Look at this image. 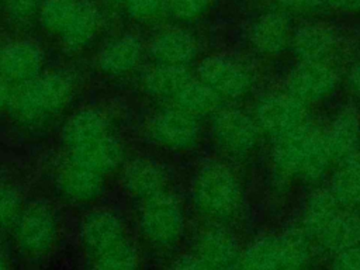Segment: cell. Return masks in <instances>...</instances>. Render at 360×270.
<instances>
[{
    "mask_svg": "<svg viewBox=\"0 0 360 270\" xmlns=\"http://www.w3.org/2000/svg\"><path fill=\"white\" fill-rule=\"evenodd\" d=\"M270 160L280 179L304 183L321 180L333 163L323 128L311 121L281 138L273 139Z\"/></svg>",
    "mask_w": 360,
    "mask_h": 270,
    "instance_id": "obj_1",
    "label": "cell"
},
{
    "mask_svg": "<svg viewBox=\"0 0 360 270\" xmlns=\"http://www.w3.org/2000/svg\"><path fill=\"white\" fill-rule=\"evenodd\" d=\"M190 195L200 215L214 224H224L239 212L243 190L238 174L229 165L210 160L194 173Z\"/></svg>",
    "mask_w": 360,
    "mask_h": 270,
    "instance_id": "obj_2",
    "label": "cell"
},
{
    "mask_svg": "<svg viewBox=\"0 0 360 270\" xmlns=\"http://www.w3.org/2000/svg\"><path fill=\"white\" fill-rule=\"evenodd\" d=\"M73 90V79L66 72L41 73L35 79L14 86L8 111L21 124H41L69 104Z\"/></svg>",
    "mask_w": 360,
    "mask_h": 270,
    "instance_id": "obj_3",
    "label": "cell"
},
{
    "mask_svg": "<svg viewBox=\"0 0 360 270\" xmlns=\"http://www.w3.org/2000/svg\"><path fill=\"white\" fill-rule=\"evenodd\" d=\"M138 228L142 238L156 249L177 246L186 229L184 205L179 195L166 190L141 201Z\"/></svg>",
    "mask_w": 360,
    "mask_h": 270,
    "instance_id": "obj_4",
    "label": "cell"
},
{
    "mask_svg": "<svg viewBox=\"0 0 360 270\" xmlns=\"http://www.w3.org/2000/svg\"><path fill=\"white\" fill-rule=\"evenodd\" d=\"M13 225L14 245L27 259L46 257L59 240V217L44 201H34L22 207Z\"/></svg>",
    "mask_w": 360,
    "mask_h": 270,
    "instance_id": "obj_5",
    "label": "cell"
},
{
    "mask_svg": "<svg viewBox=\"0 0 360 270\" xmlns=\"http://www.w3.org/2000/svg\"><path fill=\"white\" fill-rule=\"evenodd\" d=\"M215 143L231 156H245L259 143L262 131L252 114L239 107H219L211 118Z\"/></svg>",
    "mask_w": 360,
    "mask_h": 270,
    "instance_id": "obj_6",
    "label": "cell"
},
{
    "mask_svg": "<svg viewBox=\"0 0 360 270\" xmlns=\"http://www.w3.org/2000/svg\"><path fill=\"white\" fill-rule=\"evenodd\" d=\"M145 132L152 143L163 149L181 152L197 143L201 128L198 118L170 104L156 110L148 118Z\"/></svg>",
    "mask_w": 360,
    "mask_h": 270,
    "instance_id": "obj_7",
    "label": "cell"
},
{
    "mask_svg": "<svg viewBox=\"0 0 360 270\" xmlns=\"http://www.w3.org/2000/svg\"><path fill=\"white\" fill-rule=\"evenodd\" d=\"M197 79L211 87L222 100L245 97L253 86V75L239 58L215 53L200 60Z\"/></svg>",
    "mask_w": 360,
    "mask_h": 270,
    "instance_id": "obj_8",
    "label": "cell"
},
{
    "mask_svg": "<svg viewBox=\"0 0 360 270\" xmlns=\"http://www.w3.org/2000/svg\"><path fill=\"white\" fill-rule=\"evenodd\" d=\"M253 117L262 131L271 139L281 138L309 121L307 104L297 100L287 91H274L263 96Z\"/></svg>",
    "mask_w": 360,
    "mask_h": 270,
    "instance_id": "obj_9",
    "label": "cell"
},
{
    "mask_svg": "<svg viewBox=\"0 0 360 270\" xmlns=\"http://www.w3.org/2000/svg\"><path fill=\"white\" fill-rule=\"evenodd\" d=\"M193 253L214 270H239L243 249L228 228L212 222L194 236Z\"/></svg>",
    "mask_w": 360,
    "mask_h": 270,
    "instance_id": "obj_10",
    "label": "cell"
},
{
    "mask_svg": "<svg viewBox=\"0 0 360 270\" xmlns=\"http://www.w3.org/2000/svg\"><path fill=\"white\" fill-rule=\"evenodd\" d=\"M127 228L121 217L108 208H93L79 225V242L89 259L127 240Z\"/></svg>",
    "mask_w": 360,
    "mask_h": 270,
    "instance_id": "obj_11",
    "label": "cell"
},
{
    "mask_svg": "<svg viewBox=\"0 0 360 270\" xmlns=\"http://www.w3.org/2000/svg\"><path fill=\"white\" fill-rule=\"evenodd\" d=\"M338 82V72L330 63L300 60L285 79V91L304 104H311L330 96Z\"/></svg>",
    "mask_w": 360,
    "mask_h": 270,
    "instance_id": "obj_12",
    "label": "cell"
},
{
    "mask_svg": "<svg viewBox=\"0 0 360 270\" xmlns=\"http://www.w3.org/2000/svg\"><path fill=\"white\" fill-rule=\"evenodd\" d=\"M121 187L139 202L169 190V172L156 159L138 156L128 160L121 170Z\"/></svg>",
    "mask_w": 360,
    "mask_h": 270,
    "instance_id": "obj_13",
    "label": "cell"
},
{
    "mask_svg": "<svg viewBox=\"0 0 360 270\" xmlns=\"http://www.w3.org/2000/svg\"><path fill=\"white\" fill-rule=\"evenodd\" d=\"M308 238L314 246L329 255L360 245V212L339 208L316 226Z\"/></svg>",
    "mask_w": 360,
    "mask_h": 270,
    "instance_id": "obj_14",
    "label": "cell"
},
{
    "mask_svg": "<svg viewBox=\"0 0 360 270\" xmlns=\"http://www.w3.org/2000/svg\"><path fill=\"white\" fill-rule=\"evenodd\" d=\"M66 159L105 176L121 166L124 159V146L110 131L68 149Z\"/></svg>",
    "mask_w": 360,
    "mask_h": 270,
    "instance_id": "obj_15",
    "label": "cell"
},
{
    "mask_svg": "<svg viewBox=\"0 0 360 270\" xmlns=\"http://www.w3.org/2000/svg\"><path fill=\"white\" fill-rule=\"evenodd\" d=\"M290 48L304 62H328L339 48L336 31L321 21H304L292 31Z\"/></svg>",
    "mask_w": 360,
    "mask_h": 270,
    "instance_id": "obj_16",
    "label": "cell"
},
{
    "mask_svg": "<svg viewBox=\"0 0 360 270\" xmlns=\"http://www.w3.org/2000/svg\"><path fill=\"white\" fill-rule=\"evenodd\" d=\"M155 63L188 68L198 55L195 37L181 27H166L158 31L148 45Z\"/></svg>",
    "mask_w": 360,
    "mask_h": 270,
    "instance_id": "obj_17",
    "label": "cell"
},
{
    "mask_svg": "<svg viewBox=\"0 0 360 270\" xmlns=\"http://www.w3.org/2000/svg\"><path fill=\"white\" fill-rule=\"evenodd\" d=\"M42 68L44 53L32 41L17 39L0 48V75L13 86L35 79Z\"/></svg>",
    "mask_w": 360,
    "mask_h": 270,
    "instance_id": "obj_18",
    "label": "cell"
},
{
    "mask_svg": "<svg viewBox=\"0 0 360 270\" xmlns=\"http://www.w3.org/2000/svg\"><path fill=\"white\" fill-rule=\"evenodd\" d=\"M326 146L333 163H345L360 153V114L345 107L323 128Z\"/></svg>",
    "mask_w": 360,
    "mask_h": 270,
    "instance_id": "obj_19",
    "label": "cell"
},
{
    "mask_svg": "<svg viewBox=\"0 0 360 270\" xmlns=\"http://www.w3.org/2000/svg\"><path fill=\"white\" fill-rule=\"evenodd\" d=\"M58 191L75 204H89L104 193V176L65 159L55 172Z\"/></svg>",
    "mask_w": 360,
    "mask_h": 270,
    "instance_id": "obj_20",
    "label": "cell"
},
{
    "mask_svg": "<svg viewBox=\"0 0 360 270\" xmlns=\"http://www.w3.org/2000/svg\"><path fill=\"white\" fill-rule=\"evenodd\" d=\"M290 17L280 10L266 11L253 22L249 34L252 46L263 55H278L290 48L292 37Z\"/></svg>",
    "mask_w": 360,
    "mask_h": 270,
    "instance_id": "obj_21",
    "label": "cell"
},
{
    "mask_svg": "<svg viewBox=\"0 0 360 270\" xmlns=\"http://www.w3.org/2000/svg\"><path fill=\"white\" fill-rule=\"evenodd\" d=\"M143 45L134 34H122L110 39L97 53V68L107 76H124L132 72L142 59Z\"/></svg>",
    "mask_w": 360,
    "mask_h": 270,
    "instance_id": "obj_22",
    "label": "cell"
},
{
    "mask_svg": "<svg viewBox=\"0 0 360 270\" xmlns=\"http://www.w3.org/2000/svg\"><path fill=\"white\" fill-rule=\"evenodd\" d=\"M284 233L264 235L243 249L239 270H291Z\"/></svg>",
    "mask_w": 360,
    "mask_h": 270,
    "instance_id": "obj_23",
    "label": "cell"
},
{
    "mask_svg": "<svg viewBox=\"0 0 360 270\" xmlns=\"http://www.w3.org/2000/svg\"><path fill=\"white\" fill-rule=\"evenodd\" d=\"M191 77L188 68L155 63L143 72L141 86L153 98L173 101Z\"/></svg>",
    "mask_w": 360,
    "mask_h": 270,
    "instance_id": "obj_24",
    "label": "cell"
},
{
    "mask_svg": "<svg viewBox=\"0 0 360 270\" xmlns=\"http://www.w3.org/2000/svg\"><path fill=\"white\" fill-rule=\"evenodd\" d=\"M326 188L340 208H360V153L339 165L332 173Z\"/></svg>",
    "mask_w": 360,
    "mask_h": 270,
    "instance_id": "obj_25",
    "label": "cell"
},
{
    "mask_svg": "<svg viewBox=\"0 0 360 270\" xmlns=\"http://www.w3.org/2000/svg\"><path fill=\"white\" fill-rule=\"evenodd\" d=\"M222 98L205 83L197 77H191L174 97L173 103L180 110L195 118L212 115L221 107Z\"/></svg>",
    "mask_w": 360,
    "mask_h": 270,
    "instance_id": "obj_26",
    "label": "cell"
},
{
    "mask_svg": "<svg viewBox=\"0 0 360 270\" xmlns=\"http://www.w3.org/2000/svg\"><path fill=\"white\" fill-rule=\"evenodd\" d=\"M98 25L100 14L97 7L89 0H82L76 17L70 22L69 28L60 35L59 41L70 52L82 51L91 44L97 34Z\"/></svg>",
    "mask_w": 360,
    "mask_h": 270,
    "instance_id": "obj_27",
    "label": "cell"
},
{
    "mask_svg": "<svg viewBox=\"0 0 360 270\" xmlns=\"http://www.w3.org/2000/svg\"><path fill=\"white\" fill-rule=\"evenodd\" d=\"M80 3L82 0H44L38 11L41 25L60 38L76 17Z\"/></svg>",
    "mask_w": 360,
    "mask_h": 270,
    "instance_id": "obj_28",
    "label": "cell"
},
{
    "mask_svg": "<svg viewBox=\"0 0 360 270\" xmlns=\"http://www.w3.org/2000/svg\"><path fill=\"white\" fill-rule=\"evenodd\" d=\"M89 270H139L138 249L129 239H127L89 259Z\"/></svg>",
    "mask_w": 360,
    "mask_h": 270,
    "instance_id": "obj_29",
    "label": "cell"
},
{
    "mask_svg": "<svg viewBox=\"0 0 360 270\" xmlns=\"http://www.w3.org/2000/svg\"><path fill=\"white\" fill-rule=\"evenodd\" d=\"M214 0H165L163 10L176 21H191L202 15Z\"/></svg>",
    "mask_w": 360,
    "mask_h": 270,
    "instance_id": "obj_30",
    "label": "cell"
},
{
    "mask_svg": "<svg viewBox=\"0 0 360 270\" xmlns=\"http://www.w3.org/2000/svg\"><path fill=\"white\" fill-rule=\"evenodd\" d=\"M20 193L7 184H0V226L7 225L15 219L22 208Z\"/></svg>",
    "mask_w": 360,
    "mask_h": 270,
    "instance_id": "obj_31",
    "label": "cell"
},
{
    "mask_svg": "<svg viewBox=\"0 0 360 270\" xmlns=\"http://www.w3.org/2000/svg\"><path fill=\"white\" fill-rule=\"evenodd\" d=\"M125 8L131 18L148 21L163 11L165 0H125Z\"/></svg>",
    "mask_w": 360,
    "mask_h": 270,
    "instance_id": "obj_32",
    "label": "cell"
},
{
    "mask_svg": "<svg viewBox=\"0 0 360 270\" xmlns=\"http://www.w3.org/2000/svg\"><path fill=\"white\" fill-rule=\"evenodd\" d=\"M44 0H6V10L14 21H25L38 14Z\"/></svg>",
    "mask_w": 360,
    "mask_h": 270,
    "instance_id": "obj_33",
    "label": "cell"
},
{
    "mask_svg": "<svg viewBox=\"0 0 360 270\" xmlns=\"http://www.w3.org/2000/svg\"><path fill=\"white\" fill-rule=\"evenodd\" d=\"M329 270H360V245L332 255Z\"/></svg>",
    "mask_w": 360,
    "mask_h": 270,
    "instance_id": "obj_34",
    "label": "cell"
},
{
    "mask_svg": "<svg viewBox=\"0 0 360 270\" xmlns=\"http://www.w3.org/2000/svg\"><path fill=\"white\" fill-rule=\"evenodd\" d=\"M167 270H214L193 252L177 256Z\"/></svg>",
    "mask_w": 360,
    "mask_h": 270,
    "instance_id": "obj_35",
    "label": "cell"
},
{
    "mask_svg": "<svg viewBox=\"0 0 360 270\" xmlns=\"http://www.w3.org/2000/svg\"><path fill=\"white\" fill-rule=\"evenodd\" d=\"M283 8L294 11H312L322 8V0H274Z\"/></svg>",
    "mask_w": 360,
    "mask_h": 270,
    "instance_id": "obj_36",
    "label": "cell"
},
{
    "mask_svg": "<svg viewBox=\"0 0 360 270\" xmlns=\"http://www.w3.org/2000/svg\"><path fill=\"white\" fill-rule=\"evenodd\" d=\"M322 8L356 13L360 11V0H322Z\"/></svg>",
    "mask_w": 360,
    "mask_h": 270,
    "instance_id": "obj_37",
    "label": "cell"
},
{
    "mask_svg": "<svg viewBox=\"0 0 360 270\" xmlns=\"http://www.w3.org/2000/svg\"><path fill=\"white\" fill-rule=\"evenodd\" d=\"M13 91H14L13 84L0 75V111L4 108H8L13 97Z\"/></svg>",
    "mask_w": 360,
    "mask_h": 270,
    "instance_id": "obj_38",
    "label": "cell"
},
{
    "mask_svg": "<svg viewBox=\"0 0 360 270\" xmlns=\"http://www.w3.org/2000/svg\"><path fill=\"white\" fill-rule=\"evenodd\" d=\"M347 84L353 93L360 96V58L350 66L347 72Z\"/></svg>",
    "mask_w": 360,
    "mask_h": 270,
    "instance_id": "obj_39",
    "label": "cell"
},
{
    "mask_svg": "<svg viewBox=\"0 0 360 270\" xmlns=\"http://www.w3.org/2000/svg\"><path fill=\"white\" fill-rule=\"evenodd\" d=\"M0 270H11L8 259L0 252Z\"/></svg>",
    "mask_w": 360,
    "mask_h": 270,
    "instance_id": "obj_40",
    "label": "cell"
},
{
    "mask_svg": "<svg viewBox=\"0 0 360 270\" xmlns=\"http://www.w3.org/2000/svg\"><path fill=\"white\" fill-rule=\"evenodd\" d=\"M107 4H110V6H114V7H117V6H124L125 4V0H104Z\"/></svg>",
    "mask_w": 360,
    "mask_h": 270,
    "instance_id": "obj_41",
    "label": "cell"
}]
</instances>
